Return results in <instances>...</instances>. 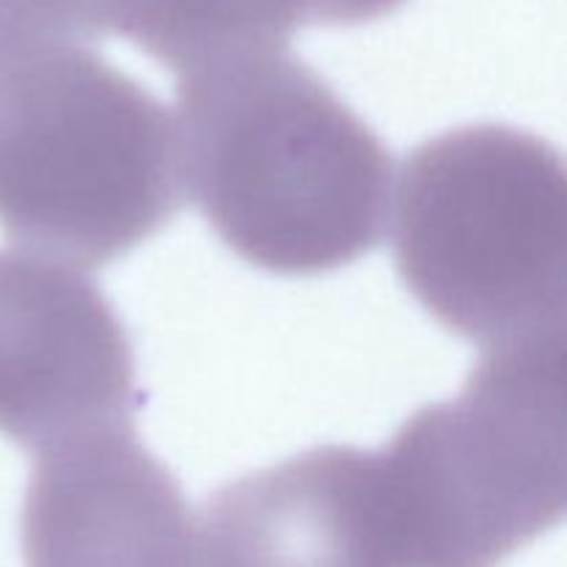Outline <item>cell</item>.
<instances>
[{
  "label": "cell",
  "mask_w": 567,
  "mask_h": 567,
  "mask_svg": "<svg viewBox=\"0 0 567 567\" xmlns=\"http://www.w3.org/2000/svg\"><path fill=\"white\" fill-rule=\"evenodd\" d=\"M175 94L186 199L238 258L313 277L377 249L391 205L388 147L288 48L183 72Z\"/></svg>",
  "instance_id": "6da1fadb"
},
{
  "label": "cell",
  "mask_w": 567,
  "mask_h": 567,
  "mask_svg": "<svg viewBox=\"0 0 567 567\" xmlns=\"http://www.w3.org/2000/svg\"><path fill=\"white\" fill-rule=\"evenodd\" d=\"M186 205L172 111L83 42L0 59V230L97 269Z\"/></svg>",
  "instance_id": "7a4b0ae2"
},
{
  "label": "cell",
  "mask_w": 567,
  "mask_h": 567,
  "mask_svg": "<svg viewBox=\"0 0 567 567\" xmlns=\"http://www.w3.org/2000/svg\"><path fill=\"white\" fill-rule=\"evenodd\" d=\"M393 260L421 308L485 352L565 338L559 150L496 122L426 138L399 169Z\"/></svg>",
  "instance_id": "3957f363"
},
{
  "label": "cell",
  "mask_w": 567,
  "mask_h": 567,
  "mask_svg": "<svg viewBox=\"0 0 567 567\" xmlns=\"http://www.w3.org/2000/svg\"><path fill=\"white\" fill-rule=\"evenodd\" d=\"M565 338L482 354L380 452L410 567H498L563 520Z\"/></svg>",
  "instance_id": "277c9868"
},
{
  "label": "cell",
  "mask_w": 567,
  "mask_h": 567,
  "mask_svg": "<svg viewBox=\"0 0 567 567\" xmlns=\"http://www.w3.org/2000/svg\"><path fill=\"white\" fill-rule=\"evenodd\" d=\"M144 393L125 324L75 266L0 249V435L25 452L133 426Z\"/></svg>",
  "instance_id": "5b68a950"
},
{
  "label": "cell",
  "mask_w": 567,
  "mask_h": 567,
  "mask_svg": "<svg viewBox=\"0 0 567 567\" xmlns=\"http://www.w3.org/2000/svg\"><path fill=\"white\" fill-rule=\"evenodd\" d=\"M203 567H410L380 452L313 446L203 504Z\"/></svg>",
  "instance_id": "8992f818"
},
{
  "label": "cell",
  "mask_w": 567,
  "mask_h": 567,
  "mask_svg": "<svg viewBox=\"0 0 567 567\" xmlns=\"http://www.w3.org/2000/svg\"><path fill=\"white\" fill-rule=\"evenodd\" d=\"M20 546L25 567H203L181 482L133 426L33 454Z\"/></svg>",
  "instance_id": "52a82bcc"
},
{
  "label": "cell",
  "mask_w": 567,
  "mask_h": 567,
  "mask_svg": "<svg viewBox=\"0 0 567 567\" xmlns=\"http://www.w3.org/2000/svg\"><path fill=\"white\" fill-rule=\"evenodd\" d=\"M408 0H86L94 37H122L175 75L288 48L302 25H363Z\"/></svg>",
  "instance_id": "ba28073f"
}]
</instances>
